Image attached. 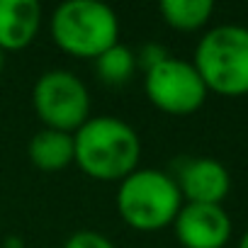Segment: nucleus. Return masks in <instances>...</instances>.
<instances>
[{"label": "nucleus", "instance_id": "obj_16", "mask_svg": "<svg viewBox=\"0 0 248 248\" xmlns=\"http://www.w3.org/2000/svg\"><path fill=\"white\" fill-rule=\"evenodd\" d=\"M5 71V51H0V76Z\"/></svg>", "mask_w": 248, "mask_h": 248}, {"label": "nucleus", "instance_id": "obj_12", "mask_svg": "<svg viewBox=\"0 0 248 248\" xmlns=\"http://www.w3.org/2000/svg\"><path fill=\"white\" fill-rule=\"evenodd\" d=\"M93 61H95V73L105 85H124L137 71V54L122 42L112 44Z\"/></svg>", "mask_w": 248, "mask_h": 248}, {"label": "nucleus", "instance_id": "obj_5", "mask_svg": "<svg viewBox=\"0 0 248 248\" xmlns=\"http://www.w3.org/2000/svg\"><path fill=\"white\" fill-rule=\"evenodd\" d=\"M32 107L44 127L68 134L78 132L93 117L85 83L66 68H51L37 78L32 88Z\"/></svg>", "mask_w": 248, "mask_h": 248}, {"label": "nucleus", "instance_id": "obj_9", "mask_svg": "<svg viewBox=\"0 0 248 248\" xmlns=\"http://www.w3.org/2000/svg\"><path fill=\"white\" fill-rule=\"evenodd\" d=\"M42 27V5L37 0H0V51L27 49Z\"/></svg>", "mask_w": 248, "mask_h": 248}, {"label": "nucleus", "instance_id": "obj_1", "mask_svg": "<svg viewBox=\"0 0 248 248\" xmlns=\"http://www.w3.org/2000/svg\"><path fill=\"white\" fill-rule=\"evenodd\" d=\"M139 161L141 139L119 117L95 114L73 132V163L93 180L122 183L139 168Z\"/></svg>", "mask_w": 248, "mask_h": 248}, {"label": "nucleus", "instance_id": "obj_13", "mask_svg": "<svg viewBox=\"0 0 248 248\" xmlns=\"http://www.w3.org/2000/svg\"><path fill=\"white\" fill-rule=\"evenodd\" d=\"M63 248H117L105 233L93 231V229H80L71 233L63 243Z\"/></svg>", "mask_w": 248, "mask_h": 248}, {"label": "nucleus", "instance_id": "obj_7", "mask_svg": "<svg viewBox=\"0 0 248 248\" xmlns=\"http://www.w3.org/2000/svg\"><path fill=\"white\" fill-rule=\"evenodd\" d=\"M173 229L185 248H224L231 238L233 224L221 204L183 202Z\"/></svg>", "mask_w": 248, "mask_h": 248}, {"label": "nucleus", "instance_id": "obj_6", "mask_svg": "<svg viewBox=\"0 0 248 248\" xmlns=\"http://www.w3.org/2000/svg\"><path fill=\"white\" fill-rule=\"evenodd\" d=\"M144 93L156 109L173 117L197 112L209 95L192 61L178 56H168L144 71Z\"/></svg>", "mask_w": 248, "mask_h": 248}, {"label": "nucleus", "instance_id": "obj_14", "mask_svg": "<svg viewBox=\"0 0 248 248\" xmlns=\"http://www.w3.org/2000/svg\"><path fill=\"white\" fill-rule=\"evenodd\" d=\"M170 54L161 46V44H146L139 54H137V66L141 63L144 66V71H149L151 66H156V63H161L163 59H168Z\"/></svg>", "mask_w": 248, "mask_h": 248}, {"label": "nucleus", "instance_id": "obj_10", "mask_svg": "<svg viewBox=\"0 0 248 248\" xmlns=\"http://www.w3.org/2000/svg\"><path fill=\"white\" fill-rule=\"evenodd\" d=\"M30 163L39 170L56 173L73 163V134L59 132V129H39L32 134L27 144Z\"/></svg>", "mask_w": 248, "mask_h": 248}, {"label": "nucleus", "instance_id": "obj_15", "mask_svg": "<svg viewBox=\"0 0 248 248\" xmlns=\"http://www.w3.org/2000/svg\"><path fill=\"white\" fill-rule=\"evenodd\" d=\"M238 248H248V229L241 233V241H238Z\"/></svg>", "mask_w": 248, "mask_h": 248}, {"label": "nucleus", "instance_id": "obj_8", "mask_svg": "<svg viewBox=\"0 0 248 248\" xmlns=\"http://www.w3.org/2000/svg\"><path fill=\"white\" fill-rule=\"evenodd\" d=\"M175 185L183 202L192 204H221L231 190V175L217 158H187L175 170Z\"/></svg>", "mask_w": 248, "mask_h": 248}, {"label": "nucleus", "instance_id": "obj_3", "mask_svg": "<svg viewBox=\"0 0 248 248\" xmlns=\"http://www.w3.org/2000/svg\"><path fill=\"white\" fill-rule=\"evenodd\" d=\"M183 195L175 178L158 168H137L117 187V212L137 231H158L175 221Z\"/></svg>", "mask_w": 248, "mask_h": 248}, {"label": "nucleus", "instance_id": "obj_11", "mask_svg": "<svg viewBox=\"0 0 248 248\" xmlns=\"http://www.w3.org/2000/svg\"><path fill=\"white\" fill-rule=\"evenodd\" d=\"M158 10L168 27L195 32L209 22V17L214 15V3L212 0H163Z\"/></svg>", "mask_w": 248, "mask_h": 248}, {"label": "nucleus", "instance_id": "obj_4", "mask_svg": "<svg viewBox=\"0 0 248 248\" xmlns=\"http://www.w3.org/2000/svg\"><path fill=\"white\" fill-rule=\"evenodd\" d=\"M54 44L76 59H95L119 42V17L100 0H66L49 20Z\"/></svg>", "mask_w": 248, "mask_h": 248}, {"label": "nucleus", "instance_id": "obj_2", "mask_svg": "<svg viewBox=\"0 0 248 248\" xmlns=\"http://www.w3.org/2000/svg\"><path fill=\"white\" fill-rule=\"evenodd\" d=\"M192 66L209 93L248 95V27L219 25L204 32L195 46Z\"/></svg>", "mask_w": 248, "mask_h": 248}]
</instances>
